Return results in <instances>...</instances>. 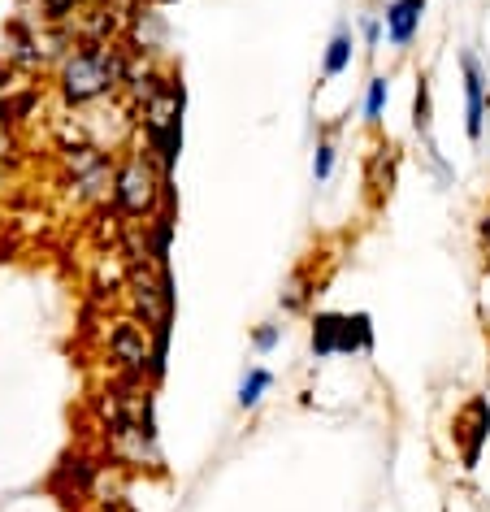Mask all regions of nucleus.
Instances as JSON below:
<instances>
[{"instance_id": "f8f14e48", "label": "nucleus", "mask_w": 490, "mask_h": 512, "mask_svg": "<svg viewBox=\"0 0 490 512\" xmlns=\"http://www.w3.org/2000/svg\"><path fill=\"white\" fill-rule=\"evenodd\" d=\"M425 9H430V0H386L382 22H386V44H391L395 53H408V48L417 44Z\"/></svg>"}, {"instance_id": "0eeeda50", "label": "nucleus", "mask_w": 490, "mask_h": 512, "mask_svg": "<svg viewBox=\"0 0 490 512\" xmlns=\"http://www.w3.org/2000/svg\"><path fill=\"white\" fill-rule=\"evenodd\" d=\"M308 348L317 361L330 356H369L378 348V330L369 313H339V309H317L308 313Z\"/></svg>"}, {"instance_id": "39448f33", "label": "nucleus", "mask_w": 490, "mask_h": 512, "mask_svg": "<svg viewBox=\"0 0 490 512\" xmlns=\"http://www.w3.org/2000/svg\"><path fill=\"white\" fill-rule=\"evenodd\" d=\"M183 122H187V83H183V74H174V83L148 109L135 113L139 148L161 165V174L170 183L178 174V157H183Z\"/></svg>"}, {"instance_id": "6e6552de", "label": "nucleus", "mask_w": 490, "mask_h": 512, "mask_svg": "<svg viewBox=\"0 0 490 512\" xmlns=\"http://www.w3.org/2000/svg\"><path fill=\"white\" fill-rule=\"evenodd\" d=\"M0 57L9 61L18 74H40L53 66V53H48V27L31 14H14L0 27Z\"/></svg>"}, {"instance_id": "7ed1b4c3", "label": "nucleus", "mask_w": 490, "mask_h": 512, "mask_svg": "<svg viewBox=\"0 0 490 512\" xmlns=\"http://www.w3.org/2000/svg\"><path fill=\"white\" fill-rule=\"evenodd\" d=\"M105 209L118 217V222H148V217H157L161 209H178L174 183L161 174V165L135 144V148H126L118 157L113 191H109Z\"/></svg>"}, {"instance_id": "ddd939ff", "label": "nucleus", "mask_w": 490, "mask_h": 512, "mask_svg": "<svg viewBox=\"0 0 490 512\" xmlns=\"http://www.w3.org/2000/svg\"><path fill=\"white\" fill-rule=\"evenodd\" d=\"M113 170H118V157H105L96 170H87L79 178H70V200L79 209H105L109 204V191H113Z\"/></svg>"}, {"instance_id": "dca6fc26", "label": "nucleus", "mask_w": 490, "mask_h": 512, "mask_svg": "<svg viewBox=\"0 0 490 512\" xmlns=\"http://www.w3.org/2000/svg\"><path fill=\"white\" fill-rule=\"evenodd\" d=\"M18 5H35V18L44 27H74L96 0H18Z\"/></svg>"}, {"instance_id": "f03ea898", "label": "nucleus", "mask_w": 490, "mask_h": 512, "mask_svg": "<svg viewBox=\"0 0 490 512\" xmlns=\"http://www.w3.org/2000/svg\"><path fill=\"white\" fill-rule=\"evenodd\" d=\"M135 61H139V48L131 40H83L79 35L53 70L57 100L74 113L113 105L122 96L126 79H131Z\"/></svg>"}, {"instance_id": "2eb2a0df", "label": "nucleus", "mask_w": 490, "mask_h": 512, "mask_svg": "<svg viewBox=\"0 0 490 512\" xmlns=\"http://www.w3.org/2000/svg\"><path fill=\"white\" fill-rule=\"evenodd\" d=\"M412 135L421 139L425 152L438 148V139H434V83H430V74H417V87H412Z\"/></svg>"}, {"instance_id": "f3484780", "label": "nucleus", "mask_w": 490, "mask_h": 512, "mask_svg": "<svg viewBox=\"0 0 490 512\" xmlns=\"http://www.w3.org/2000/svg\"><path fill=\"white\" fill-rule=\"evenodd\" d=\"M386 105H391V79H386V74H369V83H365V96H360V122H365L373 135L382 131Z\"/></svg>"}, {"instance_id": "4468645a", "label": "nucleus", "mask_w": 490, "mask_h": 512, "mask_svg": "<svg viewBox=\"0 0 490 512\" xmlns=\"http://www.w3.org/2000/svg\"><path fill=\"white\" fill-rule=\"evenodd\" d=\"M356 27L352 22H334V31H330V40H326V53H321V83H334V79H343L347 70H352V61H356Z\"/></svg>"}, {"instance_id": "412c9836", "label": "nucleus", "mask_w": 490, "mask_h": 512, "mask_svg": "<svg viewBox=\"0 0 490 512\" xmlns=\"http://www.w3.org/2000/svg\"><path fill=\"white\" fill-rule=\"evenodd\" d=\"M356 35H360V48H365V57H378V48H382V40H386L382 14H360V18H356Z\"/></svg>"}, {"instance_id": "423d86ee", "label": "nucleus", "mask_w": 490, "mask_h": 512, "mask_svg": "<svg viewBox=\"0 0 490 512\" xmlns=\"http://www.w3.org/2000/svg\"><path fill=\"white\" fill-rule=\"evenodd\" d=\"M105 352L122 378H139V382H148V387H161L170 356L157 348V335H152L144 322H135L131 313L113 317L105 326Z\"/></svg>"}, {"instance_id": "6ab92c4d", "label": "nucleus", "mask_w": 490, "mask_h": 512, "mask_svg": "<svg viewBox=\"0 0 490 512\" xmlns=\"http://www.w3.org/2000/svg\"><path fill=\"white\" fill-rule=\"evenodd\" d=\"M313 296H317V274L313 270H295L287 291H282V313H308Z\"/></svg>"}, {"instance_id": "f257e3e1", "label": "nucleus", "mask_w": 490, "mask_h": 512, "mask_svg": "<svg viewBox=\"0 0 490 512\" xmlns=\"http://www.w3.org/2000/svg\"><path fill=\"white\" fill-rule=\"evenodd\" d=\"M157 387L139 378H113L96 395V426L105 439V452L113 465L126 469H161V443H157Z\"/></svg>"}, {"instance_id": "5701e85b", "label": "nucleus", "mask_w": 490, "mask_h": 512, "mask_svg": "<svg viewBox=\"0 0 490 512\" xmlns=\"http://www.w3.org/2000/svg\"><path fill=\"white\" fill-rule=\"evenodd\" d=\"M477 256H482V274L490 278V204L477 213Z\"/></svg>"}, {"instance_id": "4be33fe9", "label": "nucleus", "mask_w": 490, "mask_h": 512, "mask_svg": "<svg viewBox=\"0 0 490 512\" xmlns=\"http://www.w3.org/2000/svg\"><path fill=\"white\" fill-rule=\"evenodd\" d=\"M282 335H287V326H282V322H261V326L252 330V352H256V356H269V352H278Z\"/></svg>"}, {"instance_id": "a211bd4d", "label": "nucleus", "mask_w": 490, "mask_h": 512, "mask_svg": "<svg viewBox=\"0 0 490 512\" xmlns=\"http://www.w3.org/2000/svg\"><path fill=\"white\" fill-rule=\"evenodd\" d=\"M269 391H274V369L248 365V369H243V378H239L235 404L243 408V413H252V408H261V404H265V395H269Z\"/></svg>"}, {"instance_id": "1a4fd4ad", "label": "nucleus", "mask_w": 490, "mask_h": 512, "mask_svg": "<svg viewBox=\"0 0 490 512\" xmlns=\"http://www.w3.org/2000/svg\"><path fill=\"white\" fill-rule=\"evenodd\" d=\"M456 66H460V87H464V139L473 148H482L486 122H490V70L477 57V48H460Z\"/></svg>"}, {"instance_id": "20e7f679", "label": "nucleus", "mask_w": 490, "mask_h": 512, "mask_svg": "<svg viewBox=\"0 0 490 512\" xmlns=\"http://www.w3.org/2000/svg\"><path fill=\"white\" fill-rule=\"evenodd\" d=\"M126 313L144 322L157 335V348L170 356L174 339V313H178V291H174V270L157 261H126V283H122Z\"/></svg>"}, {"instance_id": "aec40b11", "label": "nucleus", "mask_w": 490, "mask_h": 512, "mask_svg": "<svg viewBox=\"0 0 490 512\" xmlns=\"http://www.w3.org/2000/svg\"><path fill=\"white\" fill-rule=\"evenodd\" d=\"M334 165H339V144H334V131H321L313 144V183L326 187L334 178Z\"/></svg>"}, {"instance_id": "9d476101", "label": "nucleus", "mask_w": 490, "mask_h": 512, "mask_svg": "<svg viewBox=\"0 0 490 512\" xmlns=\"http://www.w3.org/2000/svg\"><path fill=\"white\" fill-rule=\"evenodd\" d=\"M451 443H456L464 473H473L482 465V452L490 443V400L486 395H469V400L456 408V417H451Z\"/></svg>"}, {"instance_id": "9b49d317", "label": "nucleus", "mask_w": 490, "mask_h": 512, "mask_svg": "<svg viewBox=\"0 0 490 512\" xmlns=\"http://www.w3.org/2000/svg\"><path fill=\"white\" fill-rule=\"evenodd\" d=\"M399 161H404V152H399V144H391V139H378V144H373V152L365 157V191H369V204H373V209H382V204L395 196Z\"/></svg>"}]
</instances>
